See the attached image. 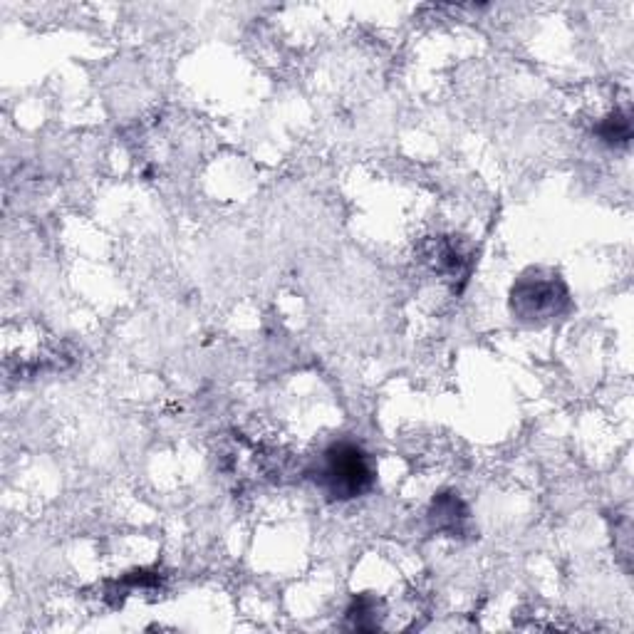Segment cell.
I'll use <instances>...</instances> for the list:
<instances>
[{
    "label": "cell",
    "instance_id": "obj_1",
    "mask_svg": "<svg viewBox=\"0 0 634 634\" xmlns=\"http://www.w3.org/2000/svg\"><path fill=\"white\" fill-rule=\"evenodd\" d=\"M315 483L332 501H350L374 486V466L360 446L340 441L320 456Z\"/></svg>",
    "mask_w": 634,
    "mask_h": 634
},
{
    "label": "cell",
    "instance_id": "obj_2",
    "mask_svg": "<svg viewBox=\"0 0 634 634\" xmlns=\"http://www.w3.org/2000/svg\"><path fill=\"white\" fill-rule=\"evenodd\" d=\"M568 308V285L553 270H530L511 290V313L528 325L555 320Z\"/></svg>",
    "mask_w": 634,
    "mask_h": 634
},
{
    "label": "cell",
    "instance_id": "obj_3",
    "mask_svg": "<svg viewBox=\"0 0 634 634\" xmlns=\"http://www.w3.org/2000/svg\"><path fill=\"white\" fill-rule=\"evenodd\" d=\"M429 518L434 528L441 530V533L464 535L466 526H469V508L461 501L459 493H441L431 503Z\"/></svg>",
    "mask_w": 634,
    "mask_h": 634
},
{
    "label": "cell",
    "instance_id": "obj_4",
    "mask_svg": "<svg viewBox=\"0 0 634 634\" xmlns=\"http://www.w3.org/2000/svg\"><path fill=\"white\" fill-rule=\"evenodd\" d=\"M429 261L436 270H439V273L449 275V278H456V275L466 278V275H469V265H471L469 253H466L464 248L454 241V238H439L436 246L431 248Z\"/></svg>",
    "mask_w": 634,
    "mask_h": 634
},
{
    "label": "cell",
    "instance_id": "obj_5",
    "mask_svg": "<svg viewBox=\"0 0 634 634\" xmlns=\"http://www.w3.org/2000/svg\"><path fill=\"white\" fill-rule=\"evenodd\" d=\"M597 134L602 137V142L612 144V147H625L632 139V122L627 112H615L605 119V122L597 127Z\"/></svg>",
    "mask_w": 634,
    "mask_h": 634
},
{
    "label": "cell",
    "instance_id": "obj_6",
    "mask_svg": "<svg viewBox=\"0 0 634 634\" xmlns=\"http://www.w3.org/2000/svg\"><path fill=\"white\" fill-rule=\"evenodd\" d=\"M347 620L355 630H374L379 625L377 622V600L362 595L352 602V607L347 610Z\"/></svg>",
    "mask_w": 634,
    "mask_h": 634
}]
</instances>
